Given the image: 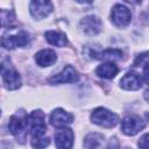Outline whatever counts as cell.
<instances>
[{"label":"cell","mask_w":149,"mask_h":149,"mask_svg":"<svg viewBox=\"0 0 149 149\" xmlns=\"http://www.w3.org/2000/svg\"><path fill=\"white\" fill-rule=\"evenodd\" d=\"M30 41L27 31L19 28H9L1 38V45L6 49H14L19 47H26Z\"/></svg>","instance_id":"obj_1"},{"label":"cell","mask_w":149,"mask_h":149,"mask_svg":"<svg viewBox=\"0 0 149 149\" xmlns=\"http://www.w3.org/2000/svg\"><path fill=\"white\" fill-rule=\"evenodd\" d=\"M0 73L7 90H16L21 86V77L9 58H5L0 63Z\"/></svg>","instance_id":"obj_2"},{"label":"cell","mask_w":149,"mask_h":149,"mask_svg":"<svg viewBox=\"0 0 149 149\" xmlns=\"http://www.w3.org/2000/svg\"><path fill=\"white\" fill-rule=\"evenodd\" d=\"M29 127L28 125V115L26 114V112L20 111L16 112L15 114H13L9 119V123H8V128L9 132L19 140H21V142H23V140L27 136V128Z\"/></svg>","instance_id":"obj_3"},{"label":"cell","mask_w":149,"mask_h":149,"mask_svg":"<svg viewBox=\"0 0 149 149\" xmlns=\"http://www.w3.org/2000/svg\"><path fill=\"white\" fill-rule=\"evenodd\" d=\"M91 120L93 123H95L100 127L112 128L118 125L119 116L105 107H98V108L93 109V112L91 113Z\"/></svg>","instance_id":"obj_4"},{"label":"cell","mask_w":149,"mask_h":149,"mask_svg":"<svg viewBox=\"0 0 149 149\" xmlns=\"http://www.w3.org/2000/svg\"><path fill=\"white\" fill-rule=\"evenodd\" d=\"M28 125H29V133L31 137H42L47 130L45 125V115L41 109L33 111L28 116Z\"/></svg>","instance_id":"obj_5"},{"label":"cell","mask_w":149,"mask_h":149,"mask_svg":"<svg viewBox=\"0 0 149 149\" xmlns=\"http://www.w3.org/2000/svg\"><path fill=\"white\" fill-rule=\"evenodd\" d=\"M132 13L130 10L121 3H116L113 6L111 10V21L119 28H123L130 23Z\"/></svg>","instance_id":"obj_6"},{"label":"cell","mask_w":149,"mask_h":149,"mask_svg":"<svg viewBox=\"0 0 149 149\" xmlns=\"http://www.w3.org/2000/svg\"><path fill=\"white\" fill-rule=\"evenodd\" d=\"M144 127H146V122L136 115H128L123 118L121 121V130L126 135H129V136L137 134Z\"/></svg>","instance_id":"obj_7"},{"label":"cell","mask_w":149,"mask_h":149,"mask_svg":"<svg viewBox=\"0 0 149 149\" xmlns=\"http://www.w3.org/2000/svg\"><path fill=\"white\" fill-rule=\"evenodd\" d=\"M79 79L77 70L72 65H66L59 73L52 76L49 79L50 84H61V83H76Z\"/></svg>","instance_id":"obj_8"},{"label":"cell","mask_w":149,"mask_h":149,"mask_svg":"<svg viewBox=\"0 0 149 149\" xmlns=\"http://www.w3.org/2000/svg\"><path fill=\"white\" fill-rule=\"evenodd\" d=\"M73 132L70 128H61L55 133V144L58 149H71L73 146Z\"/></svg>","instance_id":"obj_9"},{"label":"cell","mask_w":149,"mask_h":149,"mask_svg":"<svg viewBox=\"0 0 149 149\" xmlns=\"http://www.w3.org/2000/svg\"><path fill=\"white\" fill-rule=\"evenodd\" d=\"M143 78L140 73L135 71H128L121 79H120V86L128 91L139 90L143 84Z\"/></svg>","instance_id":"obj_10"},{"label":"cell","mask_w":149,"mask_h":149,"mask_svg":"<svg viewBox=\"0 0 149 149\" xmlns=\"http://www.w3.org/2000/svg\"><path fill=\"white\" fill-rule=\"evenodd\" d=\"M73 121V115L62 108L54 109L50 114V123L57 128H64Z\"/></svg>","instance_id":"obj_11"},{"label":"cell","mask_w":149,"mask_h":149,"mask_svg":"<svg viewBox=\"0 0 149 149\" xmlns=\"http://www.w3.org/2000/svg\"><path fill=\"white\" fill-rule=\"evenodd\" d=\"M80 28L83 29V31L86 35H95L98 34L101 28H102V23L100 21V19L95 15H87L84 19H81L80 21Z\"/></svg>","instance_id":"obj_12"},{"label":"cell","mask_w":149,"mask_h":149,"mask_svg":"<svg viewBox=\"0 0 149 149\" xmlns=\"http://www.w3.org/2000/svg\"><path fill=\"white\" fill-rule=\"evenodd\" d=\"M52 12V3L50 1L35 0L30 2V14L35 19H43Z\"/></svg>","instance_id":"obj_13"},{"label":"cell","mask_w":149,"mask_h":149,"mask_svg":"<svg viewBox=\"0 0 149 149\" xmlns=\"http://www.w3.org/2000/svg\"><path fill=\"white\" fill-rule=\"evenodd\" d=\"M57 61V55L51 49H43L35 55V62L40 66H50Z\"/></svg>","instance_id":"obj_14"},{"label":"cell","mask_w":149,"mask_h":149,"mask_svg":"<svg viewBox=\"0 0 149 149\" xmlns=\"http://www.w3.org/2000/svg\"><path fill=\"white\" fill-rule=\"evenodd\" d=\"M118 66L112 63V62H106V63H102L100 64L97 69H95V73L101 77V78H105V79H111V78H114L118 73Z\"/></svg>","instance_id":"obj_15"},{"label":"cell","mask_w":149,"mask_h":149,"mask_svg":"<svg viewBox=\"0 0 149 149\" xmlns=\"http://www.w3.org/2000/svg\"><path fill=\"white\" fill-rule=\"evenodd\" d=\"M47 41L52 44V45H56V47H65L68 44V40H66V36L61 33V31H55V30H49L44 34Z\"/></svg>","instance_id":"obj_16"},{"label":"cell","mask_w":149,"mask_h":149,"mask_svg":"<svg viewBox=\"0 0 149 149\" xmlns=\"http://www.w3.org/2000/svg\"><path fill=\"white\" fill-rule=\"evenodd\" d=\"M95 59H106L108 62H112L114 59H120L122 56V52L116 49H108L101 52H94L92 54Z\"/></svg>","instance_id":"obj_17"},{"label":"cell","mask_w":149,"mask_h":149,"mask_svg":"<svg viewBox=\"0 0 149 149\" xmlns=\"http://www.w3.org/2000/svg\"><path fill=\"white\" fill-rule=\"evenodd\" d=\"M101 143H102V135L98 133H91L84 140V147L86 149H99Z\"/></svg>","instance_id":"obj_18"},{"label":"cell","mask_w":149,"mask_h":149,"mask_svg":"<svg viewBox=\"0 0 149 149\" xmlns=\"http://www.w3.org/2000/svg\"><path fill=\"white\" fill-rule=\"evenodd\" d=\"M49 137H31V146L35 149H44L49 146Z\"/></svg>","instance_id":"obj_19"},{"label":"cell","mask_w":149,"mask_h":149,"mask_svg":"<svg viewBox=\"0 0 149 149\" xmlns=\"http://www.w3.org/2000/svg\"><path fill=\"white\" fill-rule=\"evenodd\" d=\"M148 134L146 133L141 139H140V141H139V147H140V149H148Z\"/></svg>","instance_id":"obj_20"},{"label":"cell","mask_w":149,"mask_h":149,"mask_svg":"<svg viewBox=\"0 0 149 149\" xmlns=\"http://www.w3.org/2000/svg\"><path fill=\"white\" fill-rule=\"evenodd\" d=\"M108 149H119V143L116 142V140H115V139H114V144H113V143H112V141H111Z\"/></svg>","instance_id":"obj_21"},{"label":"cell","mask_w":149,"mask_h":149,"mask_svg":"<svg viewBox=\"0 0 149 149\" xmlns=\"http://www.w3.org/2000/svg\"><path fill=\"white\" fill-rule=\"evenodd\" d=\"M0 114H1V111H0Z\"/></svg>","instance_id":"obj_22"},{"label":"cell","mask_w":149,"mask_h":149,"mask_svg":"<svg viewBox=\"0 0 149 149\" xmlns=\"http://www.w3.org/2000/svg\"><path fill=\"white\" fill-rule=\"evenodd\" d=\"M0 26H1V23H0Z\"/></svg>","instance_id":"obj_23"}]
</instances>
